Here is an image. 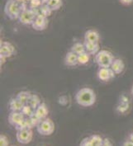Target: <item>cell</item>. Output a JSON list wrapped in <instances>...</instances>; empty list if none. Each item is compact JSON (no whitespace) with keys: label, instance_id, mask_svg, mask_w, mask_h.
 <instances>
[{"label":"cell","instance_id":"11","mask_svg":"<svg viewBox=\"0 0 133 146\" xmlns=\"http://www.w3.org/2000/svg\"><path fill=\"white\" fill-rule=\"evenodd\" d=\"M99 33L96 30L94 29H90L84 33V41H88V42H96L98 43L99 41Z\"/></svg>","mask_w":133,"mask_h":146},{"label":"cell","instance_id":"14","mask_svg":"<svg viewBox=\"0 0 133 146\" xmlns=\"http://www.w3.org/2000/svg\"><path fill=\"white\" fill-rule=\"evenodd\" d=\"M110 68L114 71L116 74H120L121 73L123 72V70L125 69V64H124V62L121 59H114Z\"/></svg>","mask_w":133,"mask_h":146},{"label":"cell","instance_id":"16","mask_svg":"<svg viewBox=\"0 0 133 146\" xmlns=\"http://www.w3.org/2000/svg\"><path fill=\"white\" fill-rule=\"evenodd\" d=\"M84 46H85L86 52L88 54H90V55L96 54L100 50L98 43H96V42H88V41H84Z\"/></svg>","mask_w":133,"mask_h":146},{"label":"cell","instance_id":"12","mask_svg":"<svg viewBox=\"0 0 133 146\" xmlns=\"http://www.w3.org/2000/svg\"><path fill=\"white\" fill-rule=\"evenodd\" d=\"M24 105L25 104L23 102H21L17 98L10 99L9 102H8V108L11 111H22Z\"/></svg>","mask_w":133,"mask_h":146},{"label":"cell","instance_id":"22","mask_svg":"<svg viewBox=\"0 0 133 146\" xmlns=\"http://www.w3.org/2000/svg\"><path fill=\"white\" fill-rule=\"evenodd\" d=\"M53 11L51 10V8H50L47 3H43L39 8V13L41 15L45 16V17H49L51 15V13Z\"/></svg>","mask_w":133,"mask_h":146},{"label":"cell","instance_id":"26","mask_svg":"<svg viewBox=\"0 0 133 146\" xmlns=\"http://www.w3.org/2000/svg\"><path fill=\"white\" fill-rule=\"evenodd\" d=\"M28 4L31 8H39L43 4V2L41 0H30Z\"/></svg>","mask_w":133,"mask_h":146},{"label":"cell","instance_id":"6","mask_svg":"<svg viewBox=\"0 0 133 146\" xmlns=\"http://www.w3.org/2000/svg\"><path fill=\"white\" fill-rule=\"evenodd\" d=\"M32 136H33V132L31 129L29 128L17 131V134H16V138L17 142L22 145L29 144L32 139Z\"/></svg>","mask_w":133,"mask_h":146},{"label":"cell","instance_id":"2","mask_svg":"<svg viewBox=\"0 0 133 146\" xmlns=\"http://www.w3.org/2000/svg\"><path fill=\"white\" fill-rule=\"evenodd\" d=\"M23 11L18 17L19 23L23 25H31L36 17L40 14L39 8H31L27 7V3H22Z\"/></svg>","mask_w":133,"mask_h":146},{"label":"cell","instance_id":"20","mask_svg":"<svg viewBox=\"0 0 133 146\" xmlns=\"http://www.w3.org/2000/svg\"><path fill=\"white\" fill-rule=\"evenodd\" d=\"M89 140L91 146H102L103 139L98 135H92L89 136Z\"/></svg>","mask_w":133,"mask_h":146},{"label":"cell","instance_id":"29","mask_svg":"<svg viewBox=\"0 0 133 146\" xmlns=\"http://www.w3.org/2000/svg\"><path fill=\"white\" fill-rule=\"evenodd\" d=\"M112 145V142L109 140V139H103V142H102V146H111Z\"/></svg>","mask_w":133,"mask_h":146},{"label":"cell","instance_id":"18","mask_svg":"<svg viewBox=\"0 0 133 146\" xmlns=\"http://www.w3.org/2000/svg\"><path fill=\"white\" fill-rule=\"evenodd\" d=\"M71 51L74 52L75 54H79L84 53V52H86L85 50V46H84V43H81V42H76L74 43L73 46H71L70 48Z\"/></svg>","mask_w":133,"mask_h":146},{"label":"cell","instance_id":"1","mask_svg":"<svg viewBox=\"0 0 133 146\" xmlns=\"http://www.w3.org/2000/svg\"><path fill=\"white\" fill-rule=\"evenodd\" d=\"M75 101L79 106L88 108L93 106L96 102V94L90 88H83L75 94Z\"/></svg>","mask_w":133,"mask_h":146},{"label":"cell","instance_id":"25","mask_svg":"<svg viewBox=\"0 0 133 146\" xmlns=\"http://www.w3.org/2000/svg\"><path fill=\"white\" fill-rule=\"evenodd\" d=\"M128 108H129L128 102H120L117 108V111L120 112V113H125L128 110Z\"/></svg>","mask_w":133,"mask_h":146},{"label":"cell","instance_id":"24","mask_svg":"<svg viewBox=\"0 0 133 146\" xmlns=\"http://www.w3.org/2000/svg\"><path fill=\"white\" fill-rule=\"evenodd\" d=\"M22 112H23V114L26 117H29V116H31V115L35 113V109L32 108L31 107H30L27 104H25L23 108V110H22Z\"/></svg>","mask_w":133,"mask_h":146},{"label":"cell","instance_id":"5","mask_svg":"<svg viewBox=\"0 0 133 146\" xmlns=\"http://www.w3.org/2000/svg\"><path fill=\"white\" fill-rule=\"evenodd\" d=\"M37 131L41 135H51L55 131V124L52 120L46 118L38 124L37 126Z\"/></svg>","mask_w":133,"mask_h":146},{"label":"cell","instance_id":"15","mask_svg":"<svg viewBox=\"0 0 133 146\" xmlns=\"http://www.w3.org/2000/svg\"><path fill=\"white\" fill-rule=\"evenodd\" d=\"M48 113H49L48 108L44 102H41L35 110V114L36 115H37L41 120H44V119L47 118Z\"/></svg>","mask_w":133,"mask_h":146},{"label":"cell","instance_id":"31","mask_svg":"<svg viewBox=\"0 0 133 146\" xmlns=\"http://www.w3.org/2000/svg\"><path fill=\"white\" fill-rule=\"evenodd\" d=\"M129 100H128V98L125 96V95H122L120 97V102H128Z\"/></svg>","mask_w":133,"mask_h":146},{"label":"cell","instance_id":"19","mask_svg":"<svg viewBox=\"0 0 133 146\" xmlns=\"http://www.w3.org/2000/svg\"><path fill=\"white\" fill-rule=\"evenodd\" d=\"M47 4L51 8L52 11H57L62 7V0H48Z\"/></svg>","mask_w":133,"mask_h":146},{"label":"cell","instance_id":"8","mask_svg":"<svg viewBox=\"0 0 133 146\" xmlns=\"http://www.w3.org/2000/svg\"><path fill=\"white\" fill-rule=\"evenodd\" d=\"M15 54V48L10 42L1 41L0 44V57L9 58Z\"/></svg>","mask_w":133,"mask_h":146},{"label":"cell","instance_id":"9","mask_svg":"<svg viewBox=\"0 0 133 146\" xmlns=\"http://www.w3.org/2000/svg\"><path fill=\"white\" fill-rule=\"evenodd\" d=\"M48 26V19L47 17L38 14L34 19L31 27L36 31H44Z\"/></svg>","mask_w":133,"mask_h":146},{"label":"cell","instance_id":"28","mask_svg":"<svg viewBox=\"0 0 133 146\" xmlns=\"http://www.w3.org/2000/svg\"><path fill=\"white\" fill-rule=\"evenodd\" d=\"M80 145L82 146H91L90 145V140H89V137H86L84 138L81 142H80Z\"/></svg>","mask_w":133,"mask_h":146},{"label":"cell","instance_id":"35","mask_svg":"<svg viewBox=\"0 0 133 146\" xmlns=\"http://www.w3.org/2000/svg\"><path fill=\"white\" fill-rule=\"evenodd\" d=\"M131 93H132V95L133 96V85L132 87V89H131Z\"/></svg>","mask_w":133,"mask_h":146},{"label":"cell","instance_id":"36","mask_svg":"<svg viewBox=\"0 0 133 146\" xmlns=\"http://www.w3.org/2000/svg\"><path fill=\"white\" fill-rule=\"evenodd\" d=\"M42 2H43V3H47V2L48 1V0H41Z\"/></svg>","mask_w":133,"mask_h":146},{"label":"cell","instance_id":"4","mask_svg":"<svg viewBox=\"0 0 133 146\" xmlns=\"http://www.w3.org/2000/svg\"><path fill=\"white\" fill-rule=\"evenodd\" d=\"M113 60L112 54L107 50H101L95 54V62L99 68H110Z\"/></svg>","mask_w":133,"mask_h":146},{"label":"cell","instance_id":"32","mask_svg":"<svg viewBox=\"0 0 133 146\" xmlns=\"http://www.w3.org/2000/svg\"><path fill=\"white\" fill-rule=\"evenodd\" d=\"M122 145L124 146H132L133 145V143L130 140V139H127L126 141H125L123 144H122Z\"/></svg>","mask_w":133,"mask_h":146},{"label":"cell","instance_id":"7","mask_svg":"<svg viewBox=\"0 0 133 146\" xmlns=\"http://www.w3.org/2000/svg\"><path fill=\"white\" fill-rule=\"evenodd\" d=\"M116 74L111 68H99L97 73V77L99 81L106 83L115 77Z\"/></svg>","mask_w":133,"mask_h":146},{"label":"cell","instance_id":"33","mask_svg":"<svg viewBox=\"0 0 133 146\" xmlns=\"http://www.w3.org/2000/svg\"><path fill=\"white\" fill-rule=\"evenodd\" d=\"M17 1V3H29L30 2V0H15Z\"/></svg>","mask_w":133,"mask_h":146},{"label":"cell","instance_id":"34","mask_svg":"<svg viewBox=\"0 0 133 146\" xmlns=\"http://www.w3.org/2000/svg\"><path fill=\"white\" fill-rule=\"evenodd\" d=\"M128 139H130L132 142L133 143V132H132L130 135H129V136H128Z\"/></svg>","mask_w":133,"mask_h":146},{"label":"cell","instance_id":"17","mask_svg":"<svg viewBox=\"0 0 133 146\" xmlns=\"http://www.w3.org/2000/svg\"><path fill=\"white\" fill-rule=\"evenodd\" d=\"M41 103V102L39 97L37 94H31L29 100L27 101V102L26 104L29 105L30 107H31V108H34L36 110V108H37Z\"/></svg>","mask_w":133,"mask_h":146},{"label":"cell","instance_id":"30","mask_svg":"<svg viewBox=\"0 0 133 146\" xmlns=\"http://www.w3.org/2000/svg\"><path fill=\"white\" fill-rule=\"evenodd\" d=\"M119 2L123 5H131L133 3V0H119Z\"/></svg>","mask_w":133,"mask_h":146},{"label":"cell","instance_id":"13","mask_svg":"<svg viewBox=\"0 0 133 146\" xmlns=\"http://www.w3.org/2000/svg\"><path fill=\"white\" fill-rule=\"evenodd\" d=\"M65 64L68 66H75L78 64V54L73 51H69L65 54Z\"/></svg>","mask_w":133,"mask_h":146},{"label":"cell","instance_id":"27","mask_svg":"<svg viewBox=\"0 0 133 146\" xmlns=\"http://www.w3.org/2000/svg\"><path fill=\"white\" fill-rule=\"evenodd\" d=\"M9 144L8 138L4 135H0V145L2 146H7Z\"/></svg>","mask_w":133,"mask_h":146},{"label":"cell","instance_id":"10","mask_svg":"<svg viewBox=\"0 0 133 146\" xmlns=\"http://www.w3.org/2000/svg\"><path fill=\"white\" fill-rule=\"evenodd\" d=\"M25 118L26 116L22 111H11L8 115V123L15 127L17 125L22 123Z\"/></svg>","mask_w":133,"mask_h":146},{"label":"cell","instance_id":"23","mask_svg":"<svg viewBox=\"0 0 133 146\" xmlns=\"http://www.w3.org/2000/svg\"><path fill=\"white\" fill-rule=\"evenodd\" d=\"M89 55L90 54H88L87 52H84L82 54H78V64L84 65V64H86L87 63H88Z\"/></svg>","mask_w":133,"mask_h":146},{"label":"cell","instance_id":"21","mask_svg":"<svg viewBox=\"0 0 133 146\" xmlns=\"http://www.w3.org/2000/svg\"><path fill=\"white\" fill-rule=\"evenodd\" d=\"M31 96V93L29 91H21V92H19L17 93L16 98H18L21 102H23L24 104H26L27 102V101L29 100Z\"/></svg>","mask_w":133,"mask_h":146},{"label":"cell","instance_id":"3","mask_svg":"<svg viewBox=\"0 0 133 146\" xmlns=\"http://www.w3.org/2000/svg\"><path fill=\"white\" fill-rule=\"evenodd\" d=\"M22 11H23V7L21 3H17L15 0L7 1L4 7V13L10 19L12 20L18 19Z\"/></svg>","mask_w":133,"mask_h":146}]
</instances>
